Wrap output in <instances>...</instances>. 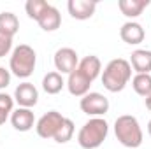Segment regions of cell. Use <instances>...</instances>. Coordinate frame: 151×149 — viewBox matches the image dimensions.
Returning <instances> with one entry per match:
<instances>
[{"instance_id": "obj_18", "label": "cell", "mask_w": 151, "mask_h": 149, "mask_svg": "<svg viewBox=\"0 0 151 149\" xmlns=\"http://www.w3.org/2000/svg\"><path fill=\"white\" fill-rule=\"evenodd\" d=\"M19 30V19L14 12H0V32L14 37Z\"/></svg>"}, {"instance_id": "obj_17", "label": "cell", "mask_w": 151, "mask_h": 149, "mask_svg": "<svg viewBox=\"0 0 151 149\" xmlns=\"http://www.w3.org/2000/svg\"><path fill=\"white\" fill-rule=\"evenodd\" d=\"M65 86V81L62 74H58L56 70L55 72H47V74L42 77V90L47 93V95H58Z\"/></svg>"}, {"instance_id": "obj_23", "label": "cell", "mask_w": 151, "mask_h": 149, "mask_svg": "<svg viewBox=\"0 0 151 149\" xmlns=\"http://www.w3.org/2000/svg\"><path fill=\"white\" fill-rule=\"evenodd\" d=\"M11 49H12V37L0 32V58L7 56L11 53Z\"/></svg>"}, {"instance_id": "obj_3", "label": "cell", "mask_w": 151, "mask_h": 149, "mask_svg": "<svg viewBox=\"0 0 151 149\" xmlns=\"http://www.w3.org/2000/svg\"><path fill=\"white\" fill-rule=\"evenodd\" d=\"M107 133H109L107 121L104 117H91L81 126L77 133V142L83 149H97L107 139Z\"/></svg>"}, {"instance_id": "obj_1", "label": "cell", "mask_w": 151, "mask_h": 149, "mask_svg": "<svg viewBox=\"0 0 151 149\" xmlns=\"http://www.w3.org/2000/svg\"><path fill=\"white\" fill-rule=\"evenodd\" d=\"M130 79H132V65L125 58L111 60L102 72V84L111 93L123 91L125 86L130 82Z\"/></svg>"}, {"instance_id": "obj_11", "label": "cell", "mask_w": 151, "mask_h": 149, "mask_svg": "<svg viewBox=\"0 0 151 149\" xmlns=\"http://www.w3.org/2000/svg\"><path fill=\"white\" fill-rule=\"evenodd\" d=\"M11 125L14 130L18 132H28L34 128L35 125V116L32 109H25V107H18L16 111L11 114Z\"/></svg>"}, {"instance_id": "obj_6", "label": "cell", "mask_w": 151, "mask_h": 149, "mask_svg": "<svg viewBox=\"0 0 151 149\" xmlns=\"http://www.w3.org/2000/svg\"><path fill=\"white\" fill-rule=\"evenodd\" d=\"M63 116L58 111H49L46 112L37 123H35V130H37V135L42 139H55L56 132L60 130L62 123H63Z\"/></svg>"}, {"instance_id": "obj_15", "label": "cell", "mask_w": 151, "mask_h": 149, "mask_svg": "<svg viewBox=\"0 0 151 149\" xmlns=\"http://www.w3.org/2000/svg\"><path fill=\"white\" fill-rule=\"evenodd\" d=\"M130 65L137 74L151 72V51L150 49H135L130 54Z\"/></svg>"}, {"instance_id": "obj_12", "label": "cell", "mask_w": 151, "mask_h": 149, "mask_svg": "<svg viewBox=\"0 0 151 149\" xmlns=\"http://www.w3.org/2000/svg\"><path fill=\"white\" fill-rule=\"evenodd\" d=\"M119 37H121L123 42H127L130 46H137V44H141L144 40L146 32H144V28H142L141 23H137V21H127L119 28Z\"/></svg>"}, {"instance_id": "obj_27", "label": "cell", "mask_w": 151, "mask_h": 149, "mask_svg": "<svg viewBox=\"0 0 151 149\" xmlns=\"http://www.w3.org/2000/svg\"><path fill=\"white\" fill-rule=\"evenodd\" d=\"M148 133H150V137H151V119H150V123H148Z\"/></svg>"}, {"instance_id": "obj_24", "label": "cell", "mask_w": 151, "mask_h": 149, "mask_svg": "<svg viewBox=\"0 0 151 149\" xmlns=\"http://www.w3.org/2000/svg\"><path fill=\"white\" fill-rule=\"evenodd\" d=\"M9 84H11V70L0 67V90H5Z\"/></svg>"}, {"instance_id": "obj_7", "label": "cell", "mask_w": 151, "mask_h": 149, "mask_svg": "<svg viewBox=\"0 0 151 149\" xmlns=\"http://www.w3.org/2000/svg\"><path fill=\"white\" fill-rule=\"evenodd\" d=\"M55 67H56V72L58 74H70L74 72L79 65V56L76 53V49L72 47H60L56 53H55Z\"/></svg>"}, {"instance_id": "obj_20", "label": "cell", "mask_w": 151, "mask_h": 149, "mask_svg": "<svg viewBox=\"0 0 151 149\" xmlns=\"http://www.w3.org/2000/svg\"><path fill=\"white\" fill-rule=\"evenodd\" d=\"M74 130H76L74 121L69 119V117H65L63 123H62V126H60V130H58L56 135H55V142H58V144L69 142V140L72 139V135H74Z\"/></svg>"}, {"instance_id": "obj_16", "label": "cell", "mask_w": 151, "mask_h": 149, "mask_svg": "<svg viewBox=\"0 0 151 149\" xmlns=\"http://www.w3.org/2000/svg\"><path fill=\"white\" fill-rule=\"evenodd\" d=\"M150 0H119L118 2V7L121 11L123 16L134 19V18H139L142 14V11L150 5Z\"/></svg>"}, {"instance_id": "obj_14", "label": "cell", "mask_w": 151, "mask_h": 149, "mask_svg": "<svg viewBox=\"0 0 151 149\" xmlns=\"http://www.w3.org/2000/svg\"><path fill=\"white\" fill-rule=\"evenodd\" d=\"M77 70L84 77H88L91 82L100 75L102 72V62L99 56L95 54H90V56H84L83 60H79V65H77Z\"/></svg>"}, {"instance_id": "obj_19", "label": "cell", "mask_w": 151, "mask_h": 149, "mask_svg": "<svg viewBox=\"0 0 151 149\" xmlns=\"http://www.w3.org/2000/svg\"><path fill=\"white\" fill-rule=\"evenodd\" d=\"M132 88L137 95L144 98L151 95V74H135L132 79Z\"/></svg>"}, {"instance_id": "obj_8", "label": "cell", "mask_w": 151, "mask_h": 149, "mask_svg": "<svg viewBox=\"0 0 151 149\" xmlns=\"http://www.w3.org/2000/svg\"><path fill=\"white\" fill-rule=\"evenodd\" d=\"M14 102H16L19 107L32 109L34 105H37V102H39L37 88H35L32 82H28V81L21 82V84L14 90Z\"/></svg>"}, {"instance_id": "obj_21", "label": "cell", "mask_w": 151, "mask_h": 149, "mask_svg": "<svg viewBox=\"0 0 151 149\" xmlns=\"http://www.w3.org/2000/svg\"><path fill=\"white\" fill-rule=\"evenodd\" d=\"M47 5H49V4H47L46 0H28V2L25 4V11H27L28 18H32V19L37 21L39 16L46 11Z\"/></svg>"}, {"instance_id": "obj_22", "label": "cell", "mask_w": 151, "mask_h": 149, "mask_svg": "<svg viewBox=\"0 0 151 149\" xmlns=\"http://www.w3.org/2000/svg\"><path fill=\"white\" fill-rule=\"evenodd\" d=\"M14 111V97L0 91V112L5 116H11Z\"/></svg>"}, {"instance_id": "obj_4", "label": "cell", "mask_w": 151, "mask_h": 149, "mask_svg": "<svg viewBox=\"0 0 151 149\" xmlns=\"http://www.w3.org/2000/svg\"><path fill=\"white\" fill-rule=\"evenodd\" d=\"M37 63V53L28 44H19L12 49L11 60H9V70L19 79H27L34 74Z\"/></svg>"}, {"instance_id": "obj_5", "label": "cell", "mask_w": 151, "mask_h": 149, "mask_svg": "<svg viewBox=\"0 0 151 149\" xmlns=\"http://www.w3.org/2000/svg\"><path fill=\"white\" fill-rule=\"evenodd\" d=\"M79 107L81 111L88 116H93V117H102L104 114L109 112V100L102 95V93H97V91H90L86 93L81 102H79Z\"/></svg>"}, {"instance_id": "obj_9", "label": "cell", "mask_w": 151, "mask_h": 149, "mask_svg": "<svg viewBox=\"0 0 151 149\" xmlns=\"http://www.w3.org/2000/svg\"><path fill=\"white\" fill-rule=\"evenodd\" d=\"M67 9H69V14L74 19L84 21V19H90L95 14L97 2H93V0H69Z\"/></svg>"}, {"instance_id": "obj_26", "label": "cell", "mask_w": 151, "mask_h": 149, "mask_svg": "<svg viewBox=\"0 0 151 149\" xmlns=\"http://www.w3.org/2000/svg\"><path fill=\"white\" fill-rule=\"evenodd\" d=\"M7 117H9V116H5V114H2V112H0V125H4V123L7 121Z\"/></svg>"}, {"instance_id": "obj_25", "label": "cell", "mask_w": 151, "mask_h": 149, "mask_svg": "<svg viewBox=\"0 0 151 149\" xmlns=\"http://www.w3.org/2000/svg\"><path fill=\"white\" fill-rule=\"evenodd\" d=\"M144 104H146V109L151 111V95H148V97L144 98Z\"/></svg>"}, {"instance_id": "obj_10", "label": "cell", "mask_w": 151, "mask_h": 149, "mask_svg": "<svg viewBox=\"0 0 151 149\" xmlns=\"http://www.w3.org/2000/svg\"><path fill=\"white\" fill-rule=\"evenodd\" d=\"M65 86H67V90H69V93H70V95H74V97H81V98H83L86 93H90L91 81H90L88 77H84V75L76 69L74 72H70V74H69Z\"/></svg>"}, {"instance_id": "obj_13", "label": "cell", "mask_w": 151, "mask_h": 149, "mask_svg": "<svg viewBox=\"0 0 151 149\" xmlns=\"http://www.w3.org/2000/svg\"><path fill=\"white\" fill-rule=\"evenodd\" d=\"M37 23L44 32H55V30H58L62 27V14H60V11L56 7L47 5L46 11L39 16Z\"/></svg>"}, {"instance_id": "obj_2", "label": "cell", "mask_w": 151, "mask_h": 149, "mask_svg": "<svg viewBox=\"0 0 151 149\" xmlns=\"http://www.w3.org/2000/svg\"><path fill=\"white\" fill-rule=\"evenodd\" d=\"M114 135L121 146L128 149H137L144 140L139 119L132 114H123L114 121Z\"/></svg>"}]
</instances>
